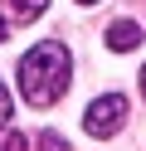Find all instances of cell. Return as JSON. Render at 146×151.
I'll return each mask as SVG.
<instances>
[{
    "label": "cell",
    "instance_id": "1",
    "mask_svg": "<svg viewBox=\"0 0 146 151\" xmlns=\"http://www.w3.org/2000/svg\"><path fill=\"white\" fill-rule=\"evenodd\" d=\"M68 78H73V63H68V49L58 39H44L19 59V93H24L34 107H49V102L63 98Z\"/></svg>",
    "mask_w": 146,
    "mask_h": 151
},
{
    "label": "cell",
    "instance_id": "3",
    "mask_svg": "<svg viewBox=\"0 0 146 151\" xmlns=\"http://www.w3.org/2000/svg\"><path fill=\"white\" fill-rule=\"evenodd\" d=\"M136 44H141V24L136 20H117L112 29H107V49L127 54V49H136Z\"/></svg>",
    "mask_w": 146,
    "mask_h": 151
},
{
    "label": "cell",
    "instance_id": "2",
    "mask_svg": "<svg viewBox=\"0 0 146 151\" xmlns=\"http://www.w3.org/2000/svg\"><path fill=\"white\" fill-rule=\"evenodd\" d=\"M122 122H127V98L122 93H107V98L88 102V112H83V127L93 132V137H112Z\"/></svg>",
    "mask_w": 146,
    "mask_h": 151
},
{
    "label": "cell",
    "instance_id": "5",
    "mask_svg": "<svg viewBox=\"0 0 146 151\" xmlns=\"http://www.w3.org/2000/svg\"><path fill=\"white\" fill-rule=\"evenodd\" d=\"M39 151H68V141L58 132H39Z\"/></svg>",
    "mask_w": 146,
    "mask_h": 151
},
{
    "label": "cell",
    "instance_id": "4",
    "mask_svg": "<svg viewBox=\"0 0 146 151\" xmlns=\"http://www.w3.org/2000/svg\"><path fill=\"white\" fill-rule=\"evenodd\" d=\"M44 5H49V0H10V10H15V20H19V24L39 20V15H44Z\"/></svg>",
    "mask_w": 146,
    "mask_h": 151
},
{
    "label": "cell",
    "instance_id": "7",
    "mask_svg": "<svg viewBox=\"0 0 146 151\" xmlns=\"http://www.w3.org/2000/svg\"><path fill=\"white\" fill-rule=\"evenodd\" d=\"M10 112H15V98H10V93H5V83H0V127L10 122Z\"/></svg>",
    "mask_w": 146,
    "mask_h": 151
},
{
    "label": "cell",
    "instance_id": "8",
    "mask_svg": "<svg viewBox=\"0 0 146 151\" xmlns=\"http://www.w3.org/2000/svg\"><path fill=\"white\" fill-rule=\"evenodd\" d=\"M0 44H5V20H0Z\"/></svg>",
    "mask_w": 146,
    "mask_h": 151
},
{
    "label": "cell",
    "instance_id": "6",
    "mask_svg": "<svg viewBox=\"0 0 146 151\" xmlns=\"http://www.w3.org/2000/svg\"><path fill=\"white\" fill-rule=\"evenodd\" d=\"M0 151H24V137L19 132H0Z\"/></svg>",
    "mask_w": 146,
    "mask_h": 151
},
{
    "label": "cell",
    "instance_id": "9",
    "mask_svg": "<svg viewBox=\"0 0 146 151\" xmlns=\"http://www.w3.org/2000/svg\"><path fill=\"white\" fill-rule=\"evenodd\" d=\"M141 93H146V68H141Z\"/></svg>",
    "mask_w": 146,
    "mask_h": 151
},
{
    "label": "cell",
    "instance_id": "10",
    "mask_svg": "<svg viewBox=\"0 0 146 151\" xmlns=\"http://www.w3.org/2000/svg\"><path fill=\"white\" fill-rule=\"evenodd\" d=\"M78 5H97V0H78Z\"/></svg>",
    "mask_w": 146,
    "mask_h": 151
}]
</instances>
